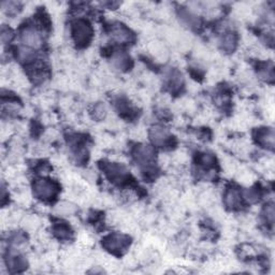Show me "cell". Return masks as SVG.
Masks as SVG:
<instances>
[{
	"label": "cell",
	"mask_w": 275,
	"mask_h": 275,
	"mask_svg": "<svg viewBox=\"0 0 275 275\" xmlns=\"http://www.w3.org/2000/svg\"><path fill=\"white\" fill-rule=\"evenodd\" d=\"M71 36L77 47L84 48L88 46L93 38V28L88 21L77 20L72 23Z\"/></svg>",
	"instance_id": "6da1fadb"
},
{
	"label": "cell",
	"mask_w": 275,
	"mask_h": 275,
	"mask_svg": "<svg viewBox=\"0 0 275 275\" xmlns=\"http://www.w3.org/2000/svg\"><path fill=\"white\" fill-rule=\"evenodd\" d=\"M58 193V187L56 183L48 178H38L33 183V194L38 199L42 201L53 200Z\"/></svg>",
	"instance_id": "7a4b0ae2"
},
{
	"label": "cell",
	"mask_w": 275,
	"mask_h": 275,
	"mask_svg": "<svg viewBox=\"0 0 275 275\" xmlns=\"http://www.w3.org/2000/svg\"><path fill=\"white\" fill-rule=\"evenodd\" d=\"M129 244H130V239L122 233H112L102 240L103 248L114 254H122L127 250Z\"/></svg>",
	"instance_id": "3957f363"
},
{
	"label": "cell",
	"mask_w": 275,
	"mask_h": 275,
	"mask_svg": "<svg viewBox=\"0 0 275 275\" xmlns=\"http://www.w3.org/2000/svg\"><path fill=\"white\" fill-rule=\"evenodd\" d=\"M21 41L23 43V47L29 48L31 50L39 49L43 43L40 32L32 27H27L23 29L21 33Z\"/></svg>",
	"instance_id": "277c9868"
},
{
	"label": "cell",
	"mask_w": 275,
	"mask_h": 275,
	"mask_svg": "<svg viewBox=\"0 0 275 275\" xmlns=\"http://www.w3.org/2000/svg\"><path fill=\"white\" fill-rule=\"evenodd\" d=\"M104 171L106 176L113 183L121 184L125 182V179H127L129 176L126 168L121 164H116V162H110V164L105 165Z\"/></svg>",
	"instance_id": "5b68a950"
},
{
	"label": "cell",
	"mask_w": 275,
	"mask_h": 275,
	"mask_svg": "<svg viewBox=\"0 0 275 275\" xmlns=\"http://www.w3.org/2000/svg\"><path fill=\"white\" fill-rule=\"evenodd\" d=\"M150 138L155 145H158V147H164L170 140V133L167 130L165 127L156 125L154 127H151L150 130Z\"/></svg>",
	"instance_id": "8992f818"
},
{
	"label": "cell",
	"mask_w": 275,
	"mask_h": 275,
	"mask_svg": "<svg viewBox=\"0 0 275 275\" xmlns=\"http://www.w3.org/2000/svg\"><path fill=\"white\" fill-rule=\"evenodd\" d=\"M112 37L119 43H129L133 40L132 31L122 24H115L112 27Z\"/></svg>",
	"instance_id": "52a82bcc"
},
{
	"label": "cell",
	"mask_w": 275,
	"mask_h": 275,
	"mask_svg": "<svg viewBox=\"0 0 275 275\" xmlns=\"http://www.w3.org/2000/svg\"><path fill=\"white\" fill-rule=\"evenodd\" d=\"M7 265L8 268H10L11 271L16 273V272L24 271L28 267V262L26 260V258L23 255L19 254V252H10L8 256Z\"/></svg>",
	"instance_id": "ba28073f"
},
{
	"label": "cell",
	"mask_w": 275,
	"mask_h": 275,
	"mask_svg": "<svg viewBox=\"0 0 275 275\" xmlns=\"http://www.w3.org/2000/svg\"><path fill=\"white\" fill-rule=\"evenodd\" d=\"M257 142L259 143L262 148L272 150L274 147V131L273 129L262 128L257 130L256 132Z\"/></svg>",
	"instance_id": "9c48e42d"
},
{
	"label": "cell",
	"mask_w": 275,
	"mask_h": 275,
	"mask_svg": "<svg viewBox=\"0 0 275 275\" xmlns=\"http://www.w3.org/2000/svg\"><path fill=\"white\" fill-rule=\"evenodd\" d=\"M220 44L223 50H225L227 53H231L237 48L238 44V38L237 35L233 31H226L224 32L221 39Z\"/></svg>",
	"instance_id": "30bf717a"
},
{
	"label": "cell",
	"mask_w": 275,
	"mask_h": 275,
	"mask_svg": "<svg viewBox=\"0 0 275 275\" xmlns=\"http://www.w3.org/2000/svg\"><path fill=\"white\" fill-rule=\"evenodd\" d=\"M112 64L116 69L121 71H126L131 68V59L129 56L124 52H119L112 56Z\"/></svg>",
	"instance_id": "8fae6325"
},
{
	"label": "cell",
	"mask_w": 275,
	"mask_h": 275,
	"mask_svg": "<svg viewBox=\"0 0 275 275\" xmlns=\"http://www.w3.org/2000/svg\"><path fill=\"white\" fill-rule=\"evenodd\" d=\"M224 200H225V205L227 207H229V209H235L241 202V193L237 188L229 187L225 192Z\"/></svg>",
	"instance_id": "7c38bea8"
},
{
	"label": "cell",
	"mask_w": 275,
	"mask_h": 275,
	"mask_svg": "<svg viewBox=\"0 0 275 275\" xmlns=\"http://www.w3.org/2000/svg\"><path fill=\"white\" fill-rule=\"evenodd\" d=\"M167 84L171 88V91L177 92L183 87L184 78L183 75L177 70H171L167 75Z\"/></svg>",
	"instance_id": "4fadbf2b"
},
{
	"label": "cell",
	"mask_w": 275,
	"mask_h": 275,
	"mask_svg": "<svg viewBox=\"0 0 275 275\" xmlns=\"http://www.w3.org/2000/svg\"><path fill=\"white\" fill-rule=\"evenodd\" d=\"M53 233L58 240H70L72 237V230L70 226L64 223H58L53 227Z\"/></svg>",
	"instance_id": "5bb4252c"
},
{
	"label": "cell",
	"mask_w": 275,
	"mask_h": 275,
	"mask_svg": "<svg viewBox=\"0 0 275 275\" xmlns=\"http://www.w3.org/2000/svg\"><path fill=\"white\" fill-rule=\"evenodd\" d=\"M179 19L183 22V23L188 26V27H197L199 25V20L198 16L195 15L192 11L183 9L179 11Z\"/></svg>",
	"instance_id": "9a60e30c"
},
{
	"label": "cell",
	"mask_w": 275,
	"mask_h": 275,
	"mask_svg": "<svg viewBox=\"0 0 275 275\" xmlns=\"http://www.w3.org/2000/svg\"><path fill=\"white\" fill-rule=\"evenodd\" d=\"M21 3L14 1L2 2V9L8 15H16L21 11Z\"/></svg>",
	"instance_id": "2e32d148"
},
{
	"label": "cell",
	"mask_w": 275,
	"mask_h": 275,
	"mask_svg": "<svg viewBox=\"0 0 275 275\" xmlns=\"http://www.w3.org/2000/svg\"><path fill=\"white\" fill-rule=\"evenodd\" d=\"M243 197L245 198V200H248L250 203H255V202L259 200L260 195L255 188H249L244 192Z\"/></svg>",
	"instance_id": "e0dca14e"
},
{
	"label": "cell",
	"mask_w": 275,
	"mask_h": 275,
	"mask_svg": "<svg viewBox=\"0 0 275 275\" xmlns=\"http://www.w3.org/2000/svg\"><path fill=\"white\" fill-rule=\"evenodd\" d=\"M263 217H265L266 222L269 224V225H272L274 222V206L272 203H269L266 205L265 210L262 212Z\"/></svg>",
	"instance_id": "ac0fdd59"
},
{
	"label": "cell",
	"mask_w": 275,
	"mask_h": 275,
	"mask_svg": "<svg viewBox=\"0 0 275 275\" xmlns=\"http://www.w3.org/2000/svg\"><path fill=\"white\" fill-rule=\"evenodd\" d=\"M94 112V117L97 120H102L106 115V110L105 106L102 103H99L95 105V108L93 110Z\"/></svg>",
	"instance_id": "d6986e66"
},
{
	"label": "cell",
	"mask_w": 275,
	"mask_h": 275,
	"mask_svg": "<svg viewBox=\"0 0 275 275\" xmlns=\"http://www.w3.org/2000/svg\"><path fill=\"white\" fill-rule=\"evenodd\" d=\"M12 38H13V31L11 28L9 27H2V30H1V41H2V44H7L8 42H10L11 40H12Z\"/></svg>",
	"instance_id": "ffe728a7"
}]
</instances>
